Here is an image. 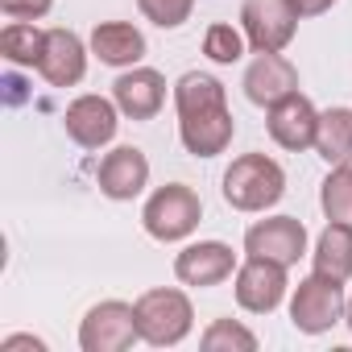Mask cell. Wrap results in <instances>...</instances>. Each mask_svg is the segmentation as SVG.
<instances>
[{"instance_id": "obj_8", "label": "cell", "mask_w": 352, "mask_h": 352, "mask_svg": "<svg viewBox=\"0 0 352 352\" xmlns=\"http://www.w3.org/2000/svg\"><path fill=\"white\" fill-rule=\"evenodd\" d=\"M245 253H249V257L278 261V265L290 270V265L307 253V228H302V220H294V216L257 220V224L245 232Z\"/></svg>"}, {"instance_id": "obj_20", "label": "cell", "mask_w": 352, "mask_h": 352, "mask_svg": "<svg viewBox=\"0 0 352 352\" xmlns=\"http://www.w3.org/2000/svg\"><path fill=\"white\" fill-rule=\"evenodd\" d=\"M42 46H46V30H38L34 21H9L0 30V54L13 67H38Z\"/></svg>"}, {"instance_id": "obj_7", "label": "cell", "mask_w": 352, "mask_h": 352, "mask_svg": "<svg viewBox=\"0 0 352 352\" xmlns=\"http://www.w3.org/2000/svg\"><path fill=\"white\" fill-rule=\"evenodd\" d=\"M241 30L257 54H282L294 42L298 13L290 9V0H245Z\"/></svg>"}, {"instance_id": "obj_12", "label": "cell", "mask_w": 352, "mask_h": 352, "mask_svg": "<svg viewBox=\"0 0 352 352\" xmlns=\"http://www.w3.org/2000/svg\"><path fill=\"white\" fill-rule=\"evenodd\" d=\"M96 179H100V191L108 199H116V204L137 199L145 191V183H149V157L137 145H116L112 153H104Z\"/></svg>"}, {"instance_id": "obj_27", "label": "cell", "mask_w": 352, "mask_h": 352, "mask_svg": "<svg viewBox=\"0 0 352 352\" xmlns=\"http://www.w3.org/2000/svg\"><path fill=\"white\" fill-rule=\"evenodd\" d=\"M17 348H34V352H46V344L38 336H9V340H0V352H17Z\"/></svg>"}, {"instance_id": "obj_11", "label": "cell", "mask_w": 352, "mask_h": 352, "mask_svg": "<svg viewBox=\"0 0 352 352\" xmlns=\"http://www.w3.org/2000/svg\"><path fill=\"white\" fill-rule=\"evenodd\" d=\"M232 274H236V253L224 241H199V245H187L174 257V278L183 286L208 290V286H220Z\"/></svg>"}, {"instance_id": "obj_23", "label": "cell", "mask_w": 352, "mask_h": 352, "mask_svg": "<svg viewBox=\"0 0 352 352\" xmlns=\"http://www.w3.org/2000/svg\"><path fill=\"white\" fill-rule=\"evenodd\" d=\"M245 34L241 30H232V25H208V34H204V54L212 58V63H220V67H228V63H236L241 54H245Z\"/></svg>"}, {"instance_id": "obj_16", "label": "cell", "mask_w": 352, "mask_h": 352, "mask_svg": "<svg viewBox=\"0 0 352 352\" xmlns=\"http://www.w3.org/2000/svg\"><path fill=\"white\" fill-rule=\"evenodd\" d=\"M298 91V71L294 63H286L282 54H257L245 71V96L257 108H274L278 100Z\"/></svg>"}, {"instance_id": "obj_4", "label": "cell", "mask_w": 352, "mask_h": 352, "mask_svg": "<svg viewBox=\"0 0 352 352\" xmlns=\"http://www.w3.org/2000/svg\"><path fill=\"white\" fill-rule=\"evenodd\" d=\"M204 220V204L199 195L187 187V183H166L149 195L145 212H141V224L153 241L162 245H174V241H187Z\"/></svg>"}, {"instance_id": "obj_1", "label": "cell", "mask_w": 352, "mask_h": 352, "mask_svg": "<svg viewBox=\"0 0 352 352\" xmlns=\"http://www.w3.org/2000/svg\"><path fill=\"white\" fill-rule=\"evenodd\" d=\"M174 108H179V141L195 157H216L232 145L236 120L228 112L224 83L204 71H187L174 83Z\"/></svg>"}, {"instance_id": "obj_18", "label": "cell", "mask_w": 352, "mask_h": 352, "mask_svg": "<svg viewBox=\"0 0 352 352\" xmlns=\"http://www.w3.org/2000/svg\"><path fill=\"white\" fill-rule=\"evenodd\" d=\"M311 261H315V274H323L331 282H348L352 278V224L327 220V228L315 241Z\"/></svg>"}, {"instance_id": "obj_21", "label": "cell", "mask_w": 352, "mask_h": 352, "mask_svg": "<svg viewBox=\"0 0 352 352\" xmlns=\"http://www.w3.org/2000/svg\"><path fill=\"white\" fill-rule=\"evenodd\" d=\"M319 208H323L327 220L352 224V162L331 166V174L323 179V191H319Z\"/></svg>"}, {"instance_id": "obj_10", "label": "cell", "mask_w": 352, "mask_h": 352, "mask_svg": "<svg viewBox=\"0 0 352 352\" xmlns=\"http://www.w3.org/2000/svg\"><path fill=\"white\" fill-rule=\"evenodd\" d=\"M282 298H286V265L265 257H249L245 265H236V302L249 315H270L282 307Z\"/></svg>"}, {"instance_id": "obj_28", "label": "cell", "mask_w": 352, "mask_h": 352, "mask_svg": "<svg viewBox=\"0 0 352 352\" xmlns=\"http://www.w3.org/2000/svg\"><path fill=\"white\" fill-rule=\"evenodd\" d=\"M344 323H348V331H352V298L344 302Z\"/></svg>"}, {"instance_id": "obj_2", "label": "cell", "mask_w": 352, "mask_h": 352, "mask_svg": "<svg viewBox=\"0 0 352 352\" xmlns=\"http://www.w3.org/2000/svg\"><path fill=\"white\" fill-rule=\"evenodd\" d=\"M137 331L145 344L153 348H174V344H183L195 327V307L183 290H174V286H153L145 290L137 302Z\"/></svg>"}, {"instance_id": "obj_19", "label": "cell", "mask_w": 352, "mask_h": 352, "mask_svg": "<svg viewBox=\"0 0 352 352\" xmlns=\"http://www.w3.org/2000/svg\"><path fill=\"white\" fill-rule=\"evenodd\" d=\"M315 153L327 166H348L352 162V108H327V112H319Z\"/></svg>"}, {"instance_id": "obj_22", "label": "cell", "mask_w": 352, "mask_h": 352, "mask_svg": "<svg viewBox=\"0 0 352 352\" xmlns=\"http://www.w3.org/2000/svg\"><path fill=\"white\" fill-rule=\"evenodd\" d=\"M199 348L204 352H257V336L236 319H216L199 336Z\"/></svg>"}, {"instance_id": "obj_26", "label": "cell", "mask_w": 352, "mask_h": 352, "mask_svg": "<svg viewBox=\"0 0 352 352\" xmlns=\"http://www.w3.org/2000/svg\"><path fill=\"white\" fill-rule=\"evenodd\" d=\"M331 5H336V0H290V9L298 13V21L302 17H323Z\"/></svg>"}, {"instance_id": "obj_3", "label": "cell", "mask_w": 352, "mask_h": 352, "mask_svg": "<svg viewBox=\"0 0 352 352\" xmlns=\"http://www.w3.org/2000/svg\"><path fill=\"white\" fill-rule=\"evenodd\" d=\"M286 195V174L265 153H245L224 170V199L236 212H265Z\"/></svg>"}, {"instance_id": "obj_24", "label": "cell", "mask_w": 352, "mask_h": 352, "mask_svg": "<svg viewBox=\"0 0 352 352\" xmlns=\"http://www.w3.org/2000/svg\"><path fill=\"white\" fill-rule=\"evenodd\" d=\"M137 9L145 13V21H153L157 30H179L191 21L195 0H137Z\"/></svg>"}, {"instance_id": "obj_17", "label": "cell", "mask_w": 352, "mask_h": 352, "mask_svg": "<svg viewBox=\"0 0 352 352\" xmlns=\"http://www.w3.org/2000/svg\"><path fill=\"white\" fill-rule=\"evenodd\" d=\"M91 54L104 67H137L145 58V34L129 21H100L91 30Z\"/></svg>"}, {"instance_id": "obj_13", "label": "cell", "mask_w": 352, "mask_h": 352, "mask_svg": "<svg viewBox=\"0 0 352 352\" xmlns=\"http://www.w3.org/2000/svg\"><path fill=\"white\" fill-rule=\"evenodd\" d=\"M38 75L50 87H75L87 75V46L79 42V34H71V30H46Z\"/></svg>"}, {"instance_id": "obj_14", "label": "cell", "mask_w": 352, "mask_h": 352, "mask_svg": "<svg viewBox=\"0 0 352 352\" xmlns=\"http://www.w3.org/2000/svg\"><path fill=\"white\" fill-rule=\"evenodd\" d=\"M112 100L129 120H153L166 104V79L153 67H124V75L112 83Z\"/></svg>"}, {"instance_id": "obj_5", "label": "cell", "mask_w": 352, "mask_h": 352, "mask_svg": "<svg viewBox=\"0 0 352 352\" xmlns=\"http://www.w3.org/2000/svg\"><path fill=\"white\" fill-rule=\"evenodd\" d=\"M344 282H331L323 274H311L290 294V323L307 336H323L344 319Z\"/></svg>"}, {"instance_id": "obj_25", "label": "cell", "mask_w": 352, "mask_h": 352, "mask_svg": "<svg viewBox=\"0 0 352 352\" xmlns=\"http://www.w3.org/2000/svg\"><path fill=\"white\" fill-rule=\"evenodd\" d=\"M54 9V0H0V13L13 21H42Z\"/></svg>"}, {"instance_id": "obj_9", "label": "cell", "mask_w": 352, "mask_h": 352, "mask_svg": "<svg viewBox=\"0 0 352 352\" xmlns=\"http://www.w3.org/2000/svg\"><path fill=\"white\" fill-rule=\"evenodd\" d=\"M120 108L116 100H104V96H79L67 104L63 112V124H67V137L83 149H104L112 137H116V120Z\"/></svg>"}, {"instance_id": "obj_15", "label": "cell", "mask_w": 352, "mask_h": 352, "mask_svg": "<svg viewBox=\"0 0 352 352\" xmlns=\"http://www.w3.org/2000/svg\"><path fill=\"white\" fill-rule=\"evenodd\" d=\"M270 137L282 145V149H290V153H302V149H311L315 145V129H319V112H315V104L302 96V91H294V96H286V100H278L274 108H270Z\"/></svg>"}, {"instance_id": "obj_6", "label": "cell", "mask_w": 352, "mask_h": 352, "mask_svg": "<svg viewBox=\"0 0 352 352\" xmlns=\"http://www.w3.org/2000/svg\"><path fill=\"white\" fill-rule=\"evenodd\" d=\"M141 340L137 331V307L120 302V298H104L96 302L83 323H79V348L83 352H124Z\"/></svg>"}]
</instances>
